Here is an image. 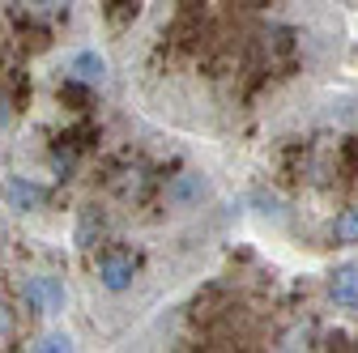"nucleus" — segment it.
I'll return each mask as SVG.
<instances>
[{"instance_id":"1","label":"nucleus","mask_w":358,"mask_h":353,"mask_svg":"<svg viewBox=\"0 0 358 353\" xmlns=\"http://www.w3.org/2000/svg\"><path fill=\"white\" fill-rule=\"evenodd\" d=\"M337 0H141L111 43L145 115L231 141L264 128L333 77Z\"/></svg>"},{"instance_id":"2","label":"nucleus","mask_w":358,"mask_h":353,"mask_svg":"<svg viewBox=\"0 0 358 353\" xmlns=\"http://www.w3.org/2000/svg\"><path fill=\"white\" fill-rule=\"evenodd\" d=\"M252 209L299 247H358V90H311L260 128Z\"/></svg>"},{"instance_id":"3","label":"nucleus","mask_w":358,"mask_h":353,"mask_svg":"<svg viewBox=\"0 0 358 353\" xmlns=\"http://www.w3.org/2000/svg\"><path fill=\"white\" fill-rule=\"evenodd\" d=\"M85 30V0H0V166L34 123L60 56Z\"/></svg>"},{"instance_id":"4","label":"nucleus","mask_w":358,"mask_h":353,"mask_svg":"<svg viewBox=\"0 0 358 353\" xmlns=\"http://www.w3.org/2000/svg\"><path fill=\"white\" fill-rule=\"evenodd\" d=\"M329 298L337 311H358V264H341L329 277Z\"/></svg>"}]
</instances>
